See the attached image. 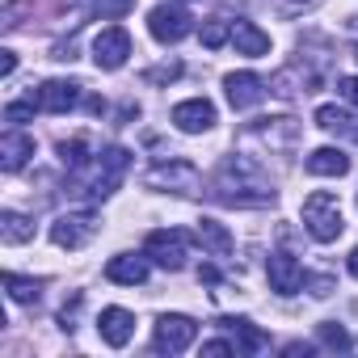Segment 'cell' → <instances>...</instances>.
Segmentation results:
<instances>
[{"mask_svg":"<svg viewBox=\"0 0 358 358\" xmlns=\"http://www.w3.org/2000/svg\"><path fill=\"white\" fill-rule=\"evenodd\" d=\"M303 228L312 232V241H320V245H329V241H337L341 236V207H337V199L329 194V190H316V194H308L303 199Z\"/></svg>","mask_w":358,"mask_h":358,"instance_id":"1","label":"cell"},{"mask_svg":"<svg viewBox=\"0 0 358 358\" xmlns=\"http://www.w3.org/2000/svg\"><path fill=\"white\" fill-rule=\"evenodd\" d=\"M127 164H131V152L118 148V143L106 148V152H97V160H93V177H89V186H85L80 194H89V199H106V194H114V186L122 182Z\"/></svg>","mask_w":358,"mask_h":358,"instance_id":"2","label":"cell"},{"mask_svg":"<svg viewBox=\"0 0 358 358\" xmlns=\"http://www.w3.org/2000/svg\"><path fill=\"white\" fill-rule=\"evenodd\" d=\"M143 253L148 262H156L160 270H182L186 257H190V236L186 232H177V228H160L143 241Z\"/></svg>","mask_w":358,"mask_h":358,"instance_id":"3","label":"cell"},{"mask_svg":"<svg viewBox=\"0 0 358 358\" xmlns=\"http://www.w3.org/2000/svg\"><path fill=\"white\" fill-rule=\"evenodd\" d=\"M194 337H199V324L190 320V316H160L156 320V333H152V350L156 354H182V350H190L194 345Z\"/></svg>","mask_w":358,"mask_h":358,"instance_id":"4","label":"cell"},{"mask_svg":"<svg viewBox=\"0 0 358 358\" xmlns=\"http://www.w3.org/2000/svg\"><path fill=\"white\" fill-rule=\"evenodd\" d=\"M97 236V215L93 211H68L51 224V241L59 249H85Z\"/></svg>","mask_w":358,"mask_h":358,"instance_id":"5","label":"cell"},{"mask_svg":"<svg viewBox=\"0 0 358 358\" xmlns=\"http://www.w3.org/2000/svg\"><path fill=\"white\" fill-rule=\"evenodd\" d=\"M143 182H148L152 190L190 194V190L199 186V169H194L190 160H169V164H156V169H148V177H143Z\"/></svg>","mask_w":358,"mask_h":358,"instance_id":"6","label":"cell"},{"mask_svg":"<svg viewBox=\"0 0 358 358\" xmlns=\"http://www.w3.org/2000/svg\"><path fill=\"white\" fill-rule=\"evenodd\" d=\"M190 13L182 9V5H156L152 13H148V30H152V38L156 43H182L186 34H190Z\"/></svg>","mask_w":358,"mask_h":358,"instance_id":"7","label":"cell"},{"mask_svg":"<svg viewBox=\"0 0 358 358\" xmlns=\"http://www.w3.org/2000/svg\"><path fill=\"white\" fill-rule=\"evenodd\" d=\"M127 55H131V34H127L122 26H106V30L93 38V64H97L101 72H118V68L127 64Z\"/></svg>","mask_w":358,"mask_h":358,"instance_id":"8","label":"cell"},{"mask_svg":"<svg viewBox=\"0 0 358 358\" xmlns=\"http://www.w3.org/2000/svg\"><path fill=\"white\" fill-rule=\"evenodd\" d=\"M173 127L186 131V135H203L215 127V106L207 97H190V101H177L173 106Z\"/></svg>","mask_w":358,"mask_h":358,"instance_id":"9","label":"cell"},{"mask_svg":"<svg viewBox=\"0 0 358 358\" xmlns=\"http://www.w3.org/2000/svg\"><path fill=\"white\" fill-rule=\"evenodd\" d=\"M266 274H270V291H278V295H295V291L308 282L303 266H299L291 253H270V262H266Z\"/></svg>","mask_w":358,"mask_h":358,"instance_id":"10","label":"cell"},{"mask_svg":"<svg viewBox=\"0 0 358 358\" xmlns=\"http://www.w3.org/2000/svg\"><path fill=\"white\" fill-rule=\"evenodd\" d=\"M34 101H38V110H47V114H68V110H76V101H80V85H76V80H47Z\"/></svg>","mask_w":358,"mask_h":358,"instance_id":"11","label":"cell"},{"mask_svg":"<svg viewBox=\"0 0 358 358\" xmlns=\"http://www.w3.org/2000/svg\"><path fill=\"white\" fill-rule=\"evenodd\" d=\"M97 333H101V341H106V345L122 350V345L135 337V316H131L127 308H106V312L97 316Z\"/></svg>","mask_w":358,"mask_h":358,"instance_id":"12","label":"cell"},{"mask_svg":"<svg viewBox=\"0 0 358 358\" xmlns=\"http://www.w3.org/2000/svg\"><path fill=\"white\" fill-rule=\"evenodd\" d=\"M224 89H228L232 110H253V106L266 97V85H262V76H253V72H232V76L224 80Z\"/></svg>","mask_w":358,"mask_h":358,"instance_id":"13","label":"cell"},{"mask_svg":"<svg viewBox=\"0 0 358 358\" xmlns=\"http://www.w3.org/2000/svg\"><path fill=\"white\" fill-rule=\"evenodd\" d=\"M30 156H34V139L22 135L17 127H9L5 139H0V169H5V173H17Z\"/></svg>","mask_w":358,"mask_h":358,"instance_id":"14","label":"cell"},{"mask_svg":"<svg viewBox=\"0 0 358 358\" xmlns=\"http://www.w3.org/2000/svg\"><path fill=\"white\" fill-rule=\"evenodd\" d=\"M106 278H110V282H122V287H139V282H148V253H143V257H135V253H118V257H110Z\"/></svg>","mask_w":358,"mask_h":358,"instance_id":"15","label":"cell"},{"mask_svg":"<svg viewBox=\"0 0 358 358\" xmlns=\"http://www.w3.org/2000/svg\"><path fill=\"white\" fill-rule=\"evenodd\" d=\"M228 333H232V341H236V354H262L266 345H270V337L257 329V324H249V320H236V316H224L220 320Z\"/></svg>","mask_w":358,"mask_h":358,"instance_id":"16","label":"cell"},{"mask_svg":"<svg viewBox=\"0 0 358 358\" xmlns=\"http://www.w3.org/2000/svg\"><path fill=\"white\" fill-rule=\"evenodd\" d=\"M308 173L312 177H345L350 173V156L341 148H316L308 156Z\"/></svg>","mask_w":358,"mask_h":358,"instance_id":"17","label":"cell"},{"mask_svg":"<svg viewBox=\"0 0 358 358\" xmlns=\"http://www.w3.org/2000/svg\"><path fill=\"white\" fill-rule=\"evenodd\" d=\"M232 43H236V51H241V55H253V59L270 51V34H266V30H257L253 22H236V26H232Z\"/></svg>","mask_w":358,"mask_h":358,"instance_id":"18","label":"cell"},{"mask_svg":"<svg viewBox=\"0 0 358 358\" xmlns=\"http://www.w3.org/2000/svg\"><path fill=\"white\" fill-rule=\"evenodd\" d=\"M194 236H199V245H203L207 253H215V257H228V253H232V232H228L224 224H215V220H199Z\"/></svg>","mask_w":358,"mask_h":358,"instance_id":"19","label":"cell"},{"mask_svg":"<svg viewBox=\"0 0 358 358\" xmlns=\"http://www.w3.org/2000/svg\"><path fill=\"white\" fill-rule=\"evenodd\" d=\"M0 241L5 245H26V241H34V224L26 215H17V211H0Z\"/></svg>","mask_w":358,"mask_h":358,"instance_id":"20","label":"cell"},{"mask_svg":"<svg viewBox=\"0 0 358 358\" xmlns=\"http://www.w3.org/2000/svg\"><path fill=\"white\" fill-rule=\"evenodd\" d=\"M316 127H324V131H333V135H354V131H358V122H354L345 110H337V106H320V110H316Z\"/></svg>","mask_w":358,"mask_h":358,"instance_id":"21","label":"cell"},{"mask_svg":"<svg viewBox=\"0 0 358 358\" xmlns=\"http://www.w3.org/2000/svg\"><path fill=\"white\" fill-rule=\"evenodd\" d=\"M5 291H9V299H13V303H34L43 287H38L34 278H22V274H5Z\"/></svg>","mask_w":358,"mask_h":358,"instance_id":"22","label":"cell"},{"mask_svg":"<svg viewBox=\"0 0 358 358\" xmlns=\"http://www.w3.org/2000/svg\"><path fill=\"white\" fill-rule=\"evenodd\" d=\"M228 38H232V26H228L224 17H211V22H203V47H207V51H220Z\"/></svg>","mask_w":358,"mask_h":358,"instance_id":"23","label":"cell"},{"mask_svg":"<svg viewBox=\"0 0 358 358\" xmlns=\"http://www.w3.org/2000/svg\"><path fill=\"white\" fill-rule=\"evenodd\" d=\"M59 160H64V169L80 173V169L89 164V156H85V139H64V143H59Z\"/></svg>","mask_w":358,"mask_h":358,"instance_id":"24","label":"cell"},{"mask_svg":"<svg viewBox=\"0 0 358 358\" xmlns=\"http://www.w3.org/2000/svg\"><path fill=\"white\" fill-rule=\"evenodd\" d=\"M131 9H135V0H93V17H101V22H114Z\"/></svg>","mask_w":358,"mask_h":358,"instance_id":"25","label":"cell"},{"mask_svg":"<svg viewBox=\"0 0 358 358\" xmlns=\"http://www.w3.org/2000/svg\"><path fill=\"white\" fill-rule=\"evenodd\" d=\"M316 337H320L329 350H350V333H345L341 324H333V320H324V324L316 329Z\"/></svg>","mask_w":358,"mask_h":358,"instance_id":"26","label":"cell"},{"mask_svg":"<svg viewBox=\"0 0 358 358\" xmlns=\"http://www.w3.org/2000/svg\"><path fill=\"white\" fill-rule=\"evenodd\" d=\"M34 106H38L34 97H30V101H9V106H5V122H9V127L30 122V118H34Z\"/></svg>","mask_w":358,"mask_h":358,"instance_id":"27","label":"cell"},{"mask_svg":"<svg viewBox=\"0 0 358 358\" xmlns=\"http://www.w3.org/2000/svg\"><path fill=\"white\" fill-rule=\"evenodd\" d=\"M177 76H182V64H160V68L148 72V85H169V80H177Z\"/></svg>","mask_w":358,"mask_h":358,"instance_id":"28","label":"cell"},{"mask_svg":"<svg viewBox=\"0 0 358 358\" xmlns=\"http://www.w3.org/2000/svg\"><path fill=\"white\" fill-rule=\"evenodd\" d=\"M337 89H341V97H345L350 106H358V76H341Z\"/></svg>","mask_w":358,"mask_h":358,"instance_id":"29","label":"cell"},{"mask_svg":"<svg viewBox=\"0 0 358 358\" xmlns=\"http://www.w3.org/2000/svg\"><path fill=\"white\" fill-rule=\"evenodd\" d=\"M203 354H236V341H224V337L203 341Z\"/></svg>","mask_w":358,"mask_h":358,"instance_id":"30","label":"cell"},{"mask_svg":"<svg viewBox=\"0 0 358 358\" xmlns=\"http://www.w3.org/2000/svg\"><path fill=\"white\" fill-rule=\"evenodd\" d=\"M13 72H17V55H13V51H0V76L9 80Z\"/></svg>","mask_w":358,"mask_h":358,"instance_id":"31","label":"cell"},{"mask_svg":"<svg viewBox=\"0 0 358 358\" xmlns=\"http://www.w3.org/2000/svg\"><path fill=\"white\" fill-rule=\"evenodd\" d=\"M312 287H316L312 295H329V291H333V282H329V278H312Z\"/></svg>","mask_w":358,"mask_h":358,"instance_id":"32","label":"cell"},{"mask_svg":"<svg viewBox=\"0 0 358 358\" xmlns=\"http://www.w3.org/2000/svg\"><path fill=\"white\" fill-rule=\"evenodd\" d=\"M199 278H203V282H215V278H220V270H215V266H203V270H199Z\"/></svg>","mask_w":358,"mask_h":358,"instance_id":"33","label":"cell"},{"mask_svg":"<svg viewBox=\"0 0 358 358\" xmlns=\"http://www.w3.org/2000/svg\"><path fill=\"white\" fill-rule=\"evenodd\" d=\"M350 274H354V278H358V249H354V253H350Z\"/></svg>","mask_w":358,"mask_h":358,"instance_id":"34","label":"cell"}]
</instances>
